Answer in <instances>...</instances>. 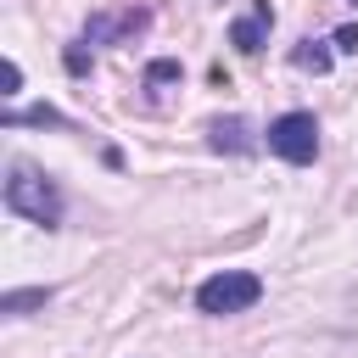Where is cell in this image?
<instances>
[{
    "label": "cell",
    "mask_w": 358,
    "mask_h": 358,
    "mask_svg": "<svg viewBox=\"0 0 358 358\" xmlns=\"http://www.w3.org/2000/svg\"><path fill=\"white\" fill-rule=\"evenodd\" d=\"M263 145H268V157L308 168V162H319V117L313 112H280V117H268Z\"/></svg>",
    "instance_id": "cell-3"
},
{
    "label": "cell",
    "mask_w": 358,
    "mask_h": 358,
    "mask_svg": "<svg viewBox=\"0 0 358 358\" xmlns=\"http://www.w3.org/2000/svg\"><path fill=\"white\" fill-rule=\"evenodd\" d=\"M268 34H274V6H268V0H246V11L229 22V45H235L241 56H257V50L268 45Z\"/></svg>",
    "instance_id": "cell-5"
},
{
    "label": "cell",
    "mask_w": 358,
    "mask_h": 358,
    "mask_svg": "<svg viewBox=\"0 0 358 358\" xmlns=\"http://www.w3.org/2000/svg\"><path fill=\"white\" fill-rule=\"evenodd\" d=\"M207 145H213L218 157H224V151H229V157H252L263 140L252 134V123H246V117H235V112H229V117H213V123H207Z\"/></svg>",
    "instance_id": "cell-6"
},
{
    "label": "cell",
    "mask_w": 358,
    "mask_h": 358,
    "mask_svg": "<svg viewBox=\"0 0 358 358\" xmlns=\"http://www.w3.org/2000/svg\"><path fill=\"white\" fill-rule=\"evenodd\" d=\"M17 90H22V67H17V62H6V95H17Z\"/></svg>",
    "instance_id": "cell-13"
},
{
    "label": "cell",
    "mask_w": 358,
    "mask_h": 358,
    "mask_svg": "<svg viewBox=\"0 0 358 358\" xmlns=\"http://www.w3.org/2000/svg\"><path fill=\"white\" fill-rule=\"evenodd\" d=\"M291 67L296 73H330L336 67V45L330 39H296L291 45Z\"/></svg>",
    "instance_id": "cell-7"
},
{
    "label": "cell",
    "mask_w": 358,
    "mask_h": 358,
    "mask_svg": "<svg viewBox=\"0 0 358 358\" xmlns=\"http://www.w3.org/2000/svg\"><path fill=\"white\" fill-rule=\"evenodd\" d=\"M179 78H185V67L168 62V56H157V62L145 67V90H162V84H179Z\"/></svg>",
    "instance_id": "cell-11"
},
{
    "label": "cell",
    "mask_w": 358,
    "mask_h": 358,
    "mask_svg": "<svg viewBox=\"0 0 358 358\" xmlns=\"http://www.w3.org/2000/svg\"><path fill=\"white\" fill-rule=\"evenodd\" d=\"M0 123H6V129H28V123H34V129H73V117H62V112H56V106H45V101H39V106H28V112H6Z\"/></svg>",
    "instance_id": "cell-8"
},
{
    "label": "cell",
    "mask_w": 358,
    "mask_h": 358,
    "mask_svg": "<svg viewBox=\"0 0 358 358\" xmlns=\"http://www.w3.org/2000/svg\"><path fill=\"white\" fill-rule=\"evenodd\" d=\"M151 28V0H123L117 11H90L84 17V34L78 39H90V45H117V39H140Z\"/></svg>",
    "instance_id": "cell-4"
},
{
    "label": "cell",
    "mask_w": 358,
    "mask_h": 358,
    "mask_svg": "<svg viewBox=\"0 0 358 358\" xmlns=\"http://www.w3.org/2000/svg\"><path fill=\"white\" fill-rule=\"evenodd\" d=\"M263 302V280L252 268H218L196 285V313L207 319H229V313H246Z\"/></svg>",
    "instance_id": "cell-2"
},
{
    "label": "cell",
    "mask_w": 358,
    "mask_h": 358,
    "mask_svg": "<svg viewBox=\"0 0 358 358\" xmlns=\"http://www.w3.org/2000/svg\"><path fill=\"white\" fill-rule=\"evenodd\" d=\"M330 45H336V56H358V22L336 28V34H330Z\"/></svg>",
    "instance_id": "cell-12"
},
{
    "label": "cell",
    "mask_w": 358,
    "mask_h": 358,
    "mask_svg": "<svg viewBox=\"0 0 358 358\" xmlns=\"http://www.w3.org/2000/svg\"><path fill=\"white\" fill-rule=\"evenodd\" d=\"M352 6H358V0H352Z\"/></svg>",
    "instance_id": "cell-14"
},
{
    "label": "cell",
    "mask_w": 358,
    "mask_h": 358,
    "mask_svg": "<svg viewBox=\"0 0 358 358\" xmlns=\"http://www.w3.org/2000/svg\"><path fill=\"white\" fill-rule=\"evenodd\" d=\"M6 213H17V218H28V224H39V229H56L62 224V213H67V201H62V185L45 173V168H34V162H11L6 168Z\"/></svg>",
    "instance_id": "cell-1"
},
{
    "label": "cell",
    "mask_w": 358,
    "mask_h": 358,
    "mask_svg": "<svg viewBox=\"0 0 358 358\" xmlns=\"http://www.w3.org/2000/svg\"><path fill=\"white\" fill-rule=\"evenodd\" d=\"M56 291L50 285H22V291H6L0 296V313H11V319H22V313H34V308H45Z\"/></svg>",
    "instance_id": "cell-9"
},
{
    "label": "cell",
    "mask_w": 358,
    "mask_h": 358,
    "mask_svg": "<svg viewBox=\"0 0 358 358\" xmlns=\"http://www.w3.org/2000/svg\"><path fill=\"white\" fill-rule=\"evenodd\" d=\"M62 67H67L73 78H90V73H95V56H90V39H73V45L62 50Z\"/></svg>",
    "instance_id": "cell-10"
}]
</instances>
